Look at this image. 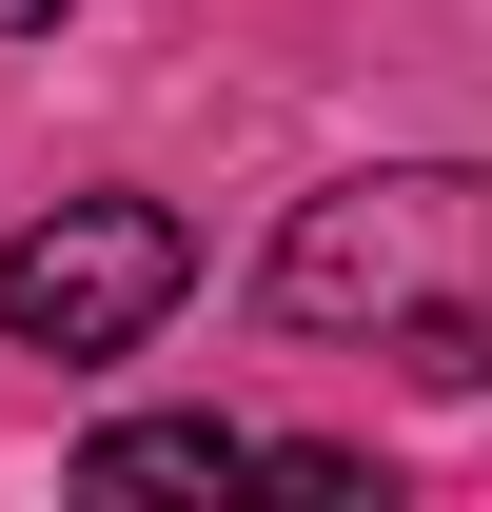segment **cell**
<instances>
[{
    "label": "cell",
    "mask_w": 492,
    "mask_h": 512,
    "mask_svg": "<svg viewBox=\"0 0 492 512\" xmlns=\"http://www.w3.org/2000/svg\"><path fill=\"white\" fill-rule=\"evenodd\" d=\"M473 394H492V296H473Z\"/></svg>",
    "instance_id": "5"
},
{
    "label": "cell",
    "mask_w": 492,
    "mask_h": 512,
    "mask_svg": "<svg viewBox=\"0 0 492 512\" xmlns=\"http://www.w3.org/2000/svg\"><path fill=\"white\" fill-rule=\"evenodd\" d=\"M217 473H256V434H217V414H119L79 453V493H217Z\"/></svg>",
    "instance_id": "3"
},
{
    "label": "cell",
    "mask_w": 492,
    "mask_h": 512,
    "mask_svg": "<svg viewBox=\"0 0 492 512\" xmlns=\"http://www.w3.org/2000/svg\"><path fill=\"white\" fill-rule=\"evenodd\" d=\"M178 296H197V237L158 197H60L40 237L0 256V335H20V355H138Z\"/></svg>",
    "instance_id": "2"
},
{
    "label": "cell",
    "mask_w": 492,
    "mask_h": 512,
    "mask_svg": "<svg viewBox=\"0 0 492 512\" xmlns=\"http://www.w3.org/2000/svg\"><path fill=\"white\" fill-rule=\"evenodd\" d=\"M256 296L296 335H394L433 394H473V296H492V178H335L276 217Z\"/></svg>",
    "instance_id": "1"
},
{
    "label": "cell",
    "mask_w": 492,
    "mask_h": 512,
    "mask_svg": "<svg viewBox=\"0 0 492 512\" xmlns=\"http://www.w3.org/2000/svg\"><path fill=\"white\" fill-rule=\"evenodd\" d=\"M40 20H60V0H0V40H40Z\"/></svg>",
    "instance_id": "4"
}]
</instances>
